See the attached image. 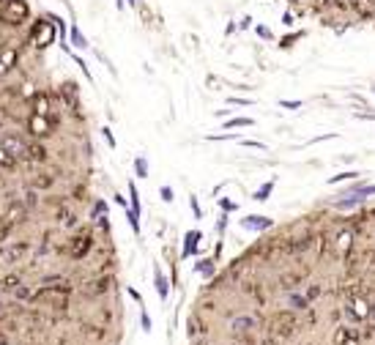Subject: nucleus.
<instances>
[{
    "label": "nucleus",
    "mask_w": 375,
    "mask_h": 345,
    "mask_svg": "<svg viewBox=\"0 0 375 345\" xmlns=\"http://www.w3.org/2000/svg\"><path fill=\"white\" fill-rule=\"evenodd\" d=\"M58 36V22L52 20L50 14L42 17V20H33L31 31H28V42H31L36 50H47Z\"/></svg>",
    "instance_id": "nucleus-1"
},
{
    "label": "nucleus",
    "mask_w": 375,
    "mask_h": 345,
    "mask_svg": "<svg viewBox=\"0 0 375 345\" xmlns=\"http://www.w3.org/2000/svg\"><path fill=\"white\" fill-rule=\"evenodd\" d=\"M0 22L11 28L31 22V3L28 0H6L3 9H0Z\"/></svg>",
    "instance_id": "nucleus-2"
},
{
    "label": "nucleus",
    "mask_w": 375,
    "mask_h": 345,
    "mask_svg": "<svg viewBox=\"0 0 375 345\" xmlns=\"http://www.w3.org/2000/svg\"><path fill=\"white\" fill-rule=\"evenodd\" d=\"M0 148H6L17 162H22V159L28 162V154H31V140H28L22 132H3V134H0Z\"/></svg>",
    "instance_id": "nucleus-3"
},
{
    "label": "nucleus",
    "mask_w": 375,
    "mask_h": 345,
    "mask_svg": "<svg viewBox=\"0 0 375 345\" xmlns=\"http://www.w3.org/2000/svg\"><path fill=\"white\" fill-rule=\"evenodd\" d=\"M31 255V244L28 241H11L3 247V252H0V263H6V266H17V263H22Z\"/></svg>",
    "instance_id": "nucleus-4"
},
{
    "label": "nucleus",
    "mask_w": 375,
    "mask_h": 345,
    "mask_svg": "<svg viewBox=\"0 0 375 345\" xmlns=\"http://www.w3.org/2000/svg\"><path fill=\"white\" fill-rule=\"evenodd\" d=\"M28 132L33 134V137H47V134H52V124H50V118L47 115H36V113H31V118H28Z\"/></svg>",
    "instance_id": "nucleus-5"
},
{
    "label": "nucleus",
    "mask_w": 375,
    "mask_h": 345,
    "mask_svg": "<svg viewBox=\"0 0 375 345\" xmlns=\"http://www.w3.org/2000/svg\"><path fill=\"white\" fill-rule=\"evenodd\" d=\"M28 211H31V208H28L25 203H22L20 197H17V200H11V203H9V208H6V216H3V219H9V225L14 227V225H20V222H25V219H28Z\"/></svg>",
    "instance_id": "nucleus-6"
},
{
    "label": "nucleus",
    "mask_w": 375,
    "mask_h": 345,
    "mask_svg": "<svg viewBox=\"0 0 375 345\" xmlns=\"http://www.w3.org/2000/svg\"><path fill=\"white\" fill-rule=\"evenodd\" d=\"M17 63H20V52H17V47H3L0 50V77L9 72H14Z\"/></svg>",
    "instance_id": "nucleus-7"
},
{
    "label": "nucleus",
    "mask_w": 375,
    "mask_h": 345,
    "mask_svg": "<svg viewBox=\"0 0 375 345\" xmlns=\"http://www.w3.org/2000/svg\"><path fill=\"white\" fill-rule=\"evenodd\" d=\"M93 247V238L91 236H77L72 241V247H69V255H72L74 260H80V258H85L88 255V249Z\"/></svg>",
    "instance_id": "nucleus-8"
},
{
    "label": "nucleus",
    "mask_w": 375,
    "mask_h": 345,
    "mask_svg": "<svg viewBox=\"0 0 375 345\" xmlns=\"http://www.w3.org/2000/svg\"><path fill=\"white\" fill-rule=\"evenodd\" d=\"M345 312H348L353 320H364V318H370V304H367L364 299H353L348 307H345Z\"/></svg>",
    "instance_id": "nucleus-9"
},
{
    "label": "nucleus",
    "mask_w": 375,
    "mask_h": 345,
    "mask_svg": "<svg viewBox=\"0 0 375 345\" xmlns=\"http://www.w3.org/2000/svg\"><path fill=\"white\" fill-rule=\"evenodd\" d=\"M241 227L244 230H266V227H271V219L260 214H249L247 219H241Z\"/></svg>",
    "instance_id": "nucleus-10"
},
{
    "label": "nucleus",
    "mask_w": 375,
    "mask_h": 345,
    "mask_svg": "<svg viewBox=\"0 0 375 345\" xmlns=\"http://www.w3.org/2000/svg\"><path fill=\"white\" fill-rule=\"evenodd\" d=\"M293 326H296V320H293V315H288V312H282V315L274 318V331H277L279 337H288L293 331Z\"/></svg>",
    "instance_id": "nucleus-11"
},
{
    "label": "nucleus",
    "mask_w": 375,
    "mask_h": 345,
    "mask_svg": "<svg viewBox=\"0 0 375 345\" xmlns=\"http://www.w3.org/2000/svg\"><path fill=\"white\" fill-rule=\"evenodd\" d=\"M31 110L36 115H47V118H50V93H36V96H33Z\"/></svg>",
    "instance_id": "nucleus-12"
},
{
    "label": "nucleus",
    "mask_w": 375,
    "mask_h": 345,
    "mask_svg": "<svg viewBox=\"0 0 375 345\" xmlns=\"http://www.w3.org/2000/svg\"><path fill=\"white\" fill-rule=\"evenodd\" d=\"M334 342L337 345H359V334H356L353 329H348V326H342V329L337 331V337H334Z\"/></svg>",
    "instance_id": "nucleus-13"
},
{
    "label": "nucleus",
    "mask_w": 375,
    "mask_h": 345,
    "mask_svg": "<svg viewBox=\"0 0 375 345\" xmlns=\"http://www.w3.org/2000/svg\"><path fill=\"white\" fill-rule=\"evenodd\" d=\"M69 39H72V44L77 47V50H85V47H91V44H88V39L83 36V31L77 28V22H72V33H69Z\"/></svg>",
    "instance_id": "nucleus-14"
},
{
    "label": "nucleus",
    "mask_w": 375,
    "mask_h": 345,
    "mask_svg": "<svg viewBox=\"0 0 375 345\" xmlns=\"http://www.w3.org/2000/svg\"><path fill=\"white\" fill-rule=\"evenodd\" d=\"M47 159V148L42 143H31V154H28V162H44Z\"/></svg>",
    "instance_id": "nucleus-15"
},
{
    "label": "nucleus",
    "mask_w": 375,
    "mask_h": 345,
    "mask_svg": "<svg viewBox=\"0 0 375 345\" xmlns=\"http://www.w3.org/2000/svg\"><path fill=\"white\" fill-rule=\"evenodd\" d=\"M20 285H22V277H20V274H9V277L0 279V288H3V290H17Z\"/></svg>",
    "instance_id": "nucleus-16"
},
{
    "label": "nucleus",
    "mask_w": 375,
    "mask_h": 345,
    "mask_svg": "<svg viewBox=\"0 0 375 345\" xmlns=\"http://www.w3.org/2000/svg\"><path fill=\"white\" fill-rule=\"evenodd\" d=\"M350 241H353V233H350V230H342V233L337 236V249L345 255V252L350 249Z\"/></svg>",
    "instance_id": "nucleus-17"
},
{
    "label": "nucleus",
    "mask_w": 375,
    "mask_h": 345,
    "mask_svg": "<svg viewBox=\"0 0 375 345\" xmlns=\"http://www.w3.org/2000/svg\"><path fill=\"white\" fill-rule=\"evenodd\" d=\"M361 200H364V197L353 192V195H348L345 200H337V203H334V208H353V206H361Z\"/></svg>",
    "instance_id": "nucleus-18"
},
{
    "label": "nucleus",
    "mask_w": 375,
    "mask_h": 345,
    "mask_svg": "<svg viewBox=\"0 0 375 345\" xmlns=\"http://www.w3.org/2000/svg\"><path fill=\"white\" fill-rule=\"evenodd\" d=\"M110 282H113V279H110V277H104V279H96V282H91V288H88V293H91V296H99V293H104V290H110Z\"/></svg>",
    "instance_id": "nucleus-19"
},
{
    "label": "nucleus",
    "mask_w": 375,
    "mask_h": 345,
    "mask_svg": "<svg viewBox=\"0 0 375 345\" xmlns=\"http://www.w3.org/2000/svg\"><path fill=\"white\" fill-rule=\"evenodd\" d=\"M249 329H255V320L249 315H241V318L233 320V331H249Z\"/></svg>",
    "instance_id": "nucleus-20"
},
{
    "label": "nucleus",
    "mask_w": 375,
    "mask_h": 345,
    "mask_svg": "<svg viewBox=\"0 0 375 345\" xmlns=\"http://www.w3.org/2000/svg\"><path fill=\"white\" fill-rule=\"evenodd\" d=\"M58 219H61V225H63V227H74V225H77V214L69 211V208H61Z\"/></svg>",
    "instance_id": "nucleus-21"
},
{
    "label": "nucleus",
    "mask_w": 375,
    "mask_h": 345,
    "mask_svg": "<svg viewBox=\"0 0 375 345\" xmlns=\"http://www.w3.org/2000/svg\"><path fill=\"white\" fill-rule=\"evenodd\" d=\"M14 167H17V159L6 148H0V170H14Z\"/></svg>",
    "instance_id": "nucleus-22"
},
{
    "label": "nucleus",
    "mask_w": 375,
    "mask_h": 345,
    "mask_svg": "<svg viewBox=\"0 0 375 345\" xmlns=\"http://www.w3.org/2000/svg\"><path fill=\"white\" fill-rule=\"evenodd\" d=\"M134 173H137V178H148V159L145 156L134 159Z\"/></svg>",
    "instance_id": "nucleus-23"
},
{
    "label": "nucleus",
    "mask_w": 375,
    "mask_h": 345,
    "mask_svg": "<svg viewBox=\"0 0 375 345\" xmlns=\"http://www.w3.org/2000/svg\"><path fill=\"white\" fill-rule=\"evenodd\" d=\"M154 285H156V293H159V299H167V279L162 277L159 271H156V277H154Z\"/></svg>",
    "instance_id": "nucleus-24"
},
{
    "label": "nucleus",
    "mask_w": 375,
    "mask_h": 345,
    "mask_svg": "<svg viewBox=\"0 0 375 345\" xmlns=\"http://www.w3.org/2000/svg\"><path fill=\"white\" fill-rule=\"evenodd\" d=\"M195 271L200 274V277H211V274H214V263H211V260H200L195 266Z\"/></svg>",
    "instance_id": "nucleus-25"
},
{
    "label": "nucleus",
    "mask_w": 375,
    "mask_h": 345,
    "mask_svg": "<svg viewBox=\"0 0 375 345\" xmlns=\"http://www.w3.org/2000/svg\"><path fill=\"white\" fill-rule=\"evenodd\" d=\"M197 238H200V233H197V230L186 233V249H184V255H192V252H195V244H197Z\"/></svg>",
    "instance_id": "nucleus-26"
},
{
    "label": "nucleus",
    "mask_w": 375,
    "mask_h": 345,
    "mask_svg": "<svg viewBox=\"0 0 375 345\" xmlns=\"http://www.w3.org/2000/svg\"><path fill=\"white\" fill-rule=\"evenodd\" d=\"M252 124H255L252 118H233L225 124V129H241V126H252Z\"/></svg>",
    "instance_id": "nucleus-27"
},
{
    "label": "nucleus",
    "mask_w": 375,
    "mask_h": 345,
    "mask_svg": "<svg viewBox=\"0 0 375 345\" xmlns=\"http://www.w3.org/2000/svg\"><path fill=\"white\" fill-rule=\"evenodd\" d=\"M271 189H274V184L268 181V184H263L260 189L255 192V200H268V195H271Z\"/></svg>",
    "instance_id": "nucleus-28"
},
{
    "label": "nucleus",
    "mask_w": 375,
    "mask_h": 345,
    "mask_svg": "<svg viewBox=\"0 0 375 345\" xmlns=\"http://www.w3.org/2000/svg\"><path fill=\"white\" fill-rule=\"evenodd\" d=\"M126 216H129V225H132V230H134V233H140V214L134 211V208H129Z\"/></svg>",
    "instance_id": "nucleus-29"
},
{
    "label": "nucleus",
    "mask_w": 375,
    "mask_h": 345,
    "mask_svg": "<svg viewBox=\"0 0 375 345\" xmlns=\"http://www.w3.org/2000/svg\"><path fill=\"white\" fill-rule=\"evenodd\" d=\"M129 197H132V208L140 214V195H137V186L134 184H129Z\"/></svg>",
    "instance_id": "nucleus-30"
},
{
    "label": "nucleus",
    "mask_w": 375,
    "mask_h": 345,
    "mask_svg": "<svg viewBox=\"0 0 375 345\" xmlns=\"http://www.w3.org/2000/svg\"><path fill=\"white\" fill-rule=\"evenodd\" d=\"M14 293H17V299H28V301H31V299H36V293H33L31 288H17Z\"/></svg>",
    "instance_id": "nucleus-31"
},
{
    "label": "nucleus",
    "mask_w": 375,
    "mask_h": 345,
    "mask_svg": "<svg viewBox=\"0 0 375 345\" xmlns=\"http://www.w3.org/2000/svg\"><path fill=\"white\" fill-rule=\"evenodd\" d=\"M74 63H77V66H80V69H83V74H85V77H88V80H93V74H91V69H88V66H85V61H83V58H80V55H74Z\"/></svg>",
    "instance_id": "nucleus-32"
},
{
    "label": "nucleus",
    "mask_w": 375,
    "mask_h": 345,
    "mask_svg": "<svg viewBox=\"0 0 375 345\" xmlns=\"http://www.w3.org/2000/svg\"><path fill=\"white\" fill-rule=\"evenodd\" d=\"M359 173H339V175H334V178L329 181V184H339V181H348V178H356Z\"/></svg>",
    "instance_id": "nucleus-33"
},
{
    "label": "nucleus",
    "mask_w": 375,
    "mask_h": 345,
    "mask_svg": "<svg viewBox=\"0 0 375 345\" xmlns=\"http://www.w3.org/2000/svg\"><path fill=\"white\" fill-rule=\"evenodd\" d=\"M290 301L296 304L298 309H304V307H307V299H304V296H290Z\"/></svg>",
    "instance_id": "nucleus-34"
},
{
    "label": "nucleus",
    "mask_w": 375,
    "mask_h": 345,
    "mask_svg": "<svg viewBox=\"0 0 375 345\" xmlns=\"http://www.w3.org/2000/svg\"><path fill=\"white\" fill-rule=\"evenodd\" d=\"M9 233H11V225H9V222H6V225L0 227V244H3L6 238H9Z\"/></svg>",
    "instance_id": "nucleus-35"
},
{
    "label": "nucleus",
    "mask_w": 375,
    "mask_h": 345,
    "mask_svg": "<svg viewBox=\"0 0 375 345\" xmlns=\"http://www.w3.org/2000/svg\"><path fill=\"white\" fill-rule=\"evenodd\" d=\"M162 200H165V203L173 200V189H170V186H162Z\"/></svg>",
    "instance_id": "nucleus-36"
},
{
    "label": "nucleus",
    "mask_w": 375,
    "mask_h": 345,
    "mask_svg": "<svg viewBox=\"0 0 375 345\" xmlns=\"http://www.w3.org/2000/svg\"><path fill=\"white\" fill-rule=\"evenodd\" d=\"M36 186L39 189H47V186H52V178H36Z\"/></svg>",
    "instance_id": "nucleus-37"
},
{
    "label": "nucleus",
    "mask_w": 375,
    "mask_h": 345,
    "mask_svg": "<svg viewBox=\"0 0 375 345\" xmlns=\"http://www.w3.org/2000/svg\"><path fill=\"white\" fill-rule=\"evenodd\" d=\"M257 36H260V39H271V31H268V28H257Z\"/></svg>",
    "instance_id": "nucleus-38"
},
{
    "label": "nucleus",
    "mask_w": 375,
    "mask_h": 345,
    "mask_svg": "<svg viewBox=\"0 0 375 345\" xmlns=\"http://www.w3.org/2000/svg\"><path fill=\"white\" fill-rule=\"evenodd\" d=\"M104 132V140L110 143V148H115V140H113V134H110V129H102Z\"/></svg>",
    "instance_id": "nucleus-39"
},
{
    "label": "nucleus",
    "mask_w": 375,
    "mask_h": 345,
    "mask_svg": "<svg viewBox=\"0 0 375 345\" xmlns=\"http://www.w3.org/2000/svg\"><path fill=\"white\" fill-rule=\"evenodd\" d=\"M282 107H288V110H296V107H301V102H279Z\"/></svg>",
    "instance_id": "nucleus-40"
},
{
    "label": "nucleus",
    "mask_w": 375,
    "mask_h": 345,
    "mask_svg": "<svg viewBox=\"0 0 375 345\" xmlns=\"http://www.w3.org/2000/svg\"><path fill=\"white\" fill-rule=\"evenodd\" d=\"M219 206H222V208H225V211H233V208H236V206H233V203H230V200H219Z\"/></svg>",
    "instance_id": "nucleus-41"
},
{
    "label": "nucleus",
    "mask_w": 375,
    "mask_h": 345,
    "mask_svg": "<svg viewBox=\"0 0 375 345\" xmlns=\"http://www.w3.org/2000/svg\"><path fill=\"white\" fill-rule=\"evenodd\" d=\"M318 293H320V288H315V285H312V288L307 290V299H315V296H318Z\"/></svg>",
    "instance_id": "nucleus-42"
},
{
    "label": "nucleus",
    "mask_w": 375,
    "mask_h": 345,
    "mask_svg": "<svg viewBox=\"0 0 375 345\" xmlns=\"http://www.w3.org/2000/svg\"><path fill=\"white\" fill-rule=\"evenodd\" d=\"M244 145H249V148H266V145H263V143H255V140H247V143H244Z\"/></svg>",
    "instance_id": "nucleus-43"
},
{
    "label": "nucleus",
    "mask_w": 375,
    "mask_h": 345,
    "mask_svg": "<svg viewBox=\"0 0 375 345\" xmlns=\"http://www.w3.org/2000/svg\"><path fill=\"white\" fill-rule=\"evenodd\" d=\"M192 211H195V216H200V206H197V200L192 197Z\"/></svg>",
    "instance_id": "nucleus-44"
},
{
    "label": "nucleus",
    "mask_w": 375,
    "mask_h": 345,
    "mask_svg": "<svg viewBox=\"0 0 375 345\" xmlns=\"http://www.w3.org/2000/svg\"><path fill=\"white\" fill-rule=\"evenodd\" d=\"M230 104H252L249 99H230Z\"/></svg>",
    "instance_id": "nucleus-45"
},
{
    "label": "nucleus",
    "mask_w": 375,
    "mask_h": 345,
    "mask_svg": "<svg viewBox=\"0 0 375 345\" xmlns=\"http://www.w3.org/2000/svg\"><path fill=\"white\" fill-rule=\"evenodd\" d=\"M282 22H285V25H293V14H290V11H288V14L282 17Z\"/></svg>",
    "instance_id": "nucleus-46"
},
{
    "label": "nucleus",
    "mask_w": 375,
    "mask_h": 345,
    "mask_svg": "<svg viewBox=\"0 0 375 345\" xmlns=\"http://www.w3.org/2000/svg\"><path fill=\"white\" fill-rule=\"evenodd\" d=\"M252 25V17H241V28H249Z\"/></svg>",
    "instance_id": "nucleus-47"
},
{
    "label": "nucleus",
    "mask_w": 375,
    "mask_h": 345,
    "mask_svg": "<svg viewBox=\"0 0 375 345\" xmlns=\"http://www.w3.org/2000/svg\"><path fill=\"white\" fill-rule=\"evenodd\" d=\"M126 6V0H115V9H124Z\"/></svg>",
    "instance_id": "nucleus-48"
},
{
    "label": "nucleus",
    "mask_w": 375,
    "mask_h": 345,
    "mask_svg": "<svg viewBox=\"0 0 375 345\" xmlns=\"http://www.w3.org/2000/svg\"><path fill=\"white\" fill-rule=\"evenodd\" d=\"M137 3L140 0H126V6H132V9H137Z\"/></svg>",
    "instance_id": "nucleus-49"
},
{
    "label": "nucleus",
    "mask_w": 375,
    "mask_h": 345,
    "mask_svg": "<svg viewBox=\"0 0 375 345\" xmlns=\"http://www.w3.org/2000/svg\"><path fill=\"white\" fill-rule=\"evenodd\" d=\"M370 318L375 320V304H372V307H370Z\"/></svg>",
    "instance_id": "nucleus-50"
},
{
    "label": "nucleus",
    "mask_w": 375,
    "mask_h": 345,
    "mask_svg": "<svg viewBox=\"0 0 375 345\" xmlns=\"http://www.w3.org/2000/svg\"><path fill=\"white\" fill-rule=\"evenodd\" d=\"M3 225H6V222H3V216H0V227H3Z\"/></svg>",
    "instance_id": "nucleus-51"
},
{
    "label": "nucleus",
    "mask_w": 375,
    "mask_h": 345,
    "mask_svg": "<svg viewBox=\"0 0 375 345\" xmlns=\"http://www.w3.org/2000/svg\"><path fill=\"white\" fill-rule=\"evenodd\" d=\"M0 129H3V118H0Z\"/></svg>",
    "instance_id": "nucleus-52"
},
{
    "label": "nucleus",
    "mask_w": 375,
    "mask_h": 345,
    "mask_svg": "<svg viewBox=\"0 0 375 345\" xmlns=\"http://www.w3.org/2000/svg\"><path fill=\"white\" fill-rule=\"evenodd\" d=\"M3 3H6V0H0V9H3Z\"/></svg>",
    "instance_id": "nucleus-53"
},
{
    "label": "nucleus",
    "mask_w": 375,
    "mask_h": 345,
    "mask_svg": "<svg viewBox=\"0 0 375 345\" xmlns=\"http://www.w3.org/2000/svg\"><path fill=\"white\" fill-rule=\"evenodd\" d=\"M0 309H3V304H0Z\"/></svg>",
    "instance_id": "nucleus-54"
},
{
    "label": "nucleus",
    "mask_w": 375,
    "mask_h": 345,
    "mask_svg": "<svg viewBox=\"0 0 375 345\" xmlns=\"http://www.w3.org/2000/svg\"><path fill=\"white\" fill-rule=\"evenodd\" d=\"M372 91H375V88H372Z\"/></svg>",
    "instance_id": "nucleus-55"
}]
</instances>
